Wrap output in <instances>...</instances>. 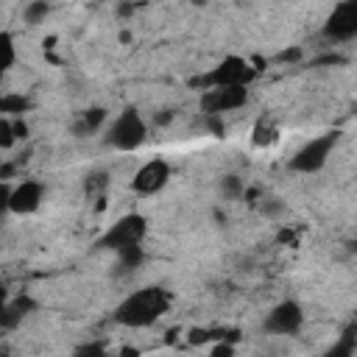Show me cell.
Segmentation results:
<instances>
[{"label":"cell","instance_id":"19","mask_svg":"<svg viewBox=\"0 0 357 357\" xmlns=\"http://www.w3.org/2000/svg\"><path fill=\"white\" fill-rule=\"evenodd\" d=\"M14 139H17V134H14V120L0 117V151H3V148H11Z\"/></svg>","mask_w":357,"mask_h":357},{"label":"cell","instance_id":"1","mask_svg":"<svg viewBox=\"0 0 357 357\" xmlns=\"http://www.w3.org/2000/svg\"><path fill=\"white\" fill-rule=\"evenodd\" d=\"M167 307H170V293L165 287H142L117 304L114 321L123 326H131V329L151 326L153 321H159L167 312Z\"/></svg>","mask_w":357,"mask_h":357},{"label":"cell","instance_id":"6","mask_svg":"<svg viewBox=\"0 0 357 357\" xmlns=\"http://www.w3.org/2000/svg\"><path fill=\"white\" fill-rule=\"evenodd\" d=\"M357 33V3H340L324 25V36L332 42H349Z\"/></svg>","mask_w":357,"mask_h":357},{"label":"cell","instance_id":"7","mask_svg":"<svg viewBox=\"0 0 357 357\" xmlns=\"http://www.w3.org/2000/svg\"><path fill=\"white\" fill-rule=\"evenodd\" d=\"M248 100V89L245 86H218V89H206L201 98V106L206 109V114L220 117L223 112L240 109Z\"/></svg>","mask_w":357,"mask_h":357},{"label":"cell","instance_id":"5","mask_svg":"<svg viewBox=\"0 0 357 357\" xmlns=\"http://www.w3.org/2000/svg\"><path fill=\"white\" fill-rule=\"evenodd\" d=\"M337 142V134H324V137H315L312 142H307L293 159H290V170L296 173H315L326 165L332 148Z\"/></svg>","mask_w":357,"mask_h":357},{"label":"cell","instance_id":"26","mask_svg":"<svg viewBox=\"0 0 357 357\" xmlns=\"http://www.w3.org/2000/svg\"><path fill=\"white\" fill-rule=\"evenodd\" d=\"M0 112H3V95H0Z\"/></svg>","mask_w":357,"mask_h":357},{"label":"cell","instance_id":"3","mask_svg":"<svg viewBox=\"0 0 357 357\" xmlns=\"http://www.w3.org/2000/svg\"><path fill=\"white\" fill-rule=\"evenodd\" d=\"M257 70L240 59V56H226L220 64H215L209 73H204L195 84L206 86V89H218V86H248L254 81Z\"/></svg>","mask_w":357,"mask_h":357},{"label":"cell","instance_id":"10","mask_svg":"<svg viewBox=\"0 0 357 357\" xmlns=\"http://www.w3.org/2000/svg\"><path fill=\"white\" fill-rule=\"evenodd\" d=\"M42 198H45V190H42L39 181H22V184L11 187V204H8V209L17 212V215H31V212L39 209Z\"/></svg>","mask_w":357,"mask_h":357},{"label":"cell","instance_id":"20","mask_svg":"<svg viewBox=\"0 0 357 357\" xmlns=\"http://www.w3.org/2000/svg\"><path fill=\"white\" fill-rule=\"evenodd\" d=\"M70 357H109V354H106V349L100 343H86V346L75 349Z\"/></svg>","mask_w":357,"mask_h":357},{"label":"cell","instance_id":"9","mask_svg":"<svg viewBox=\"0 0 357 357\" xmlns=\"http://www.w3.org/2000/svg\"><path fill=\"white\" fill-rule=\"evenodd\" d=\"M167 178H170V165H167L165 159H151V162H145V165L134 173L131 187H134L137 192H142V195H151V192L162 190V187L167 184Z\"/></svg>","mask_w":357,"mask_h":357},{"label":"cell","instance_id":"17","mask_svg":"<svg viewBox=\"0 0 357 357\" xmlns=\"http://www.w3.org/2000/svg\"><path fill=\"white\" fill-rule=\"evenodd\" d=\"M220 192H223V198H240L245 192L243 178L240 176H223L220 178Z\"/></svg>","mask_w":357,"mask_h":357},{"label":"cell","instance_id":"23","mask_svg":"<svg viewBox=\"0 0 357 357\" xmlns=\"http://www.w3.org/2000/svg\"><path fill=\"white\" fill-rule=\"evenodd\" d=\"M231 354H234L231 343H218V346L212 349V357H231Z\"/></svg>","mask_w":357,"mask_h":357},{"label":"cell","instance_id":"2","mask_svg":"<svg viewBox=\"0 0 357 357\" xmlns=\"http://www.w3.org/2000/svg\"><path fill=\"white\" fill-rule=\"evenodd\" d=\"M145 137H148V126L134 106L123 109L106 131V142L117 151H137L145 142Z\"/></svg>","mask_w":357,"mask_h":357},{"label":"cell","instance_id":"22","mask_svg":"<svg viewBox=\"0 0 357 357\" xmlns=\"http://www.w3.org/2000/svg\"><path fill=\"white\" fill-rule=\"evenodd\" d=\"M8 204H11V184L0 181V218H3L6 212H11V209H8Z\"/></svg>","mask_w":357,"mask_h":357},{"label":"cell","instance_id":"13","mask_svg":"<svg viewBox=\"0 0 357 357\" xmlns=\"http://www.w3.org/2000/svg\"><path fill=\"white\" fill-rule=\"evenodd\" d=\"M14 59H17V50H14V39H11V33L0 31V78H3L6 70L14 64Z\"/></svg>","mask_w":357,"mask_h":357},{"label":"cell","instance_id":"18","mask_svg":"<svg viewBox=\"0 0 357 357\" xmlns=\"http://www.w3.org/2000/svg\"><path fill=\"white\" fill-rule=\"evenodd\" d=\"M47 11H50L47 3H28L25 6V22L28 25H36V22H42L47 17Z\"/></svg>","mask_w":357,"mask_h":357},{"label":"cell","instance_id":"4","mask_svg":"<svg viewBox=\"0 0 357 357\" xmlns=\"http://www.w3.org/2000/svg\"><path fill=\"white\" fill-rule=\"evenodd\" d=\"M145 218L142 215H126V218H120L117 223H112V229L100 237V243L98 245H103V248H112V251H120V248H126V245H139L142 243V237H145Z\"/></svg>","mask_w":357,"mask_h":357},{"label":"cell","instance_id":"16","mask_svg":"<svg viewBox=\"0 0 357 357\" xmlns=\"http://www.w3.org/2000/svg\"><path fill=\"white\" fill-rule=\"evenodd\" d=\"M324 357H354V332L349 329V332L335 343V349H329Z\"/></svg>","mask_w":357,"mask_h":357},{"label":"cell","instance_id":"21","mask_svg":"<svg viewBox=\"0 0 357 357\" xmlns=\"http://www.w3.org/2000/svg\"><path fill=\"white\" fill-rule=\"evenodd\" d=\"M106 184H109L106 173H92V176H86V192H100Z\"/></svg>","mask_w":357,"mask_h":357},{"label":"cell","instance_id":"8","mask_svg":"<svg viewBox=\"0 0 357 357\" xmlns=\"http://www.w3.org/2000/svg\"><path fill=\"white\" fill-rule=\"evenodd\" d=\"M301 324H304V312L296 301L276 304L265 318V329L273 335H296L301 329Z\"/></svg>","mask_w":357,"mask_h":357},{"label":"cell","instance_id":"24","mask_svg":"<svg viewBox=\"0 0 357 357\" xmlns=\"http://www.w3.org/2000/svg\"><path fill=\"white\" fill-rule=\"evenodd\" d=\"M167 120H170V112H162V114L156 117V123H159V126H162V123H167Z\"/></svg>","mask_w":357,"mask_h":357},{"label":"cell","instance_id":"25","mask_svg":"<svg viewBox=\"0 0 357 357\" xmlns=\"http://www.w3.org/2000/svg\"><path fill=\"white\" fill-rule=\"evenodd\" d=\"M6 301H8V296H6V290H3V287H0V307H3V304H6Z\"/></svg>","mask_w":357,"mask_h":357},{"label":"cell","instance_id":"14","mask_svg":"<svg viewBox=\"0 0 357 357\" xmlns=\"http://www.w3.org/2000/svg\"><path fill=\"white\" fill-rule=\"evenodd\" d=\"M276 139H279V128L273 123H268V120H259L257 128H254V145L265 148V145H273Z\"/></svg>","mask_w":357,"mask_h":357},{"label":"cell","instance_id":"11","mask_svg":"<svg viewBox=\"0 0 357 357\" xmlns=\"http://www.w3.org/2000/svg\"><path fill=\"white\" fill-rule=\"evenodd\" d=\"M33 310V301L28 298V296H22V298H8L3 307H0V329H14L28 312Z\"/></svg>","mask_w":357,"mask_h":357},{"label":"cell","instance_id":"15","mask_svg":"<svg viewBox=\"0 0 357 357\" xmlns=\"http://www.w3.org/2000/svg\"><path fill=\"white\" fill-rule=\"evenodd\" d=\"M117 254V259H120V268H126V271H131V268H139V262H142V243L139 245H126V248H120V251H114Z\"/></svg>","mask_w":357,"mask_h":357},{"label":"cell","instance_id":"12","mask_svg":"<svg viewBox=\"0 0 357 357\" xmlns=\"http://www.w3.org/2000/svg\"><path fill=\"white\" fill-rule=\"evenodd\" d=\"M106 123V109H100V106H95V109H86L84 114H81V120L75 123V134L78 137H86V134H95L100 126Z\"/></svg>","mask_w":357,"mask_h":357}]
</instances>
